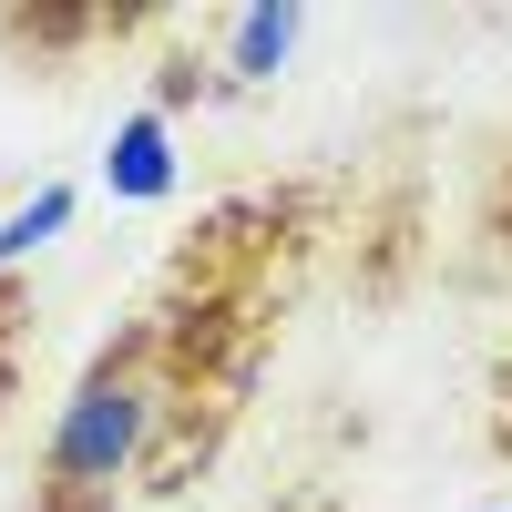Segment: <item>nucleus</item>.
<instances>
[{
	"instance_id": "f257e3e1",
	"label": "nucleus",
	"mask_w": 512,
	"mask_h": 512,
	"mask_svg": "<svg viewBox=\"0 0 512 512\" xmlns=\"http://www.w3.org/2000/svg\"><path fill=\"white\" fill-rule=\"evenodd\" d=\"M338 226H349V175H267L195 205V226L164 236L154 277L134 287L154 349V441L134 502H175L236 451Z\"/></svg>"
},
{
	"instance_id": "f03ea898",
	"label": "nucleus",
	"mask_w": 512,
	"mask_h": 512,
	"mask_svg": "<svg viewBox=\"0 0 512 512\" xmlns=\"http://www.w3.org/2000/svg\"><path fill=\"white\" fill-rule=\"evenodd\" d=\"M144 441H154V349H144V318L123 308L93 338V359L72 369L62 420H52V441H41V472H31L21 512H134Z\"/></svg>"
},
{
	"instance_id": "7ed1b4c3",
	"label": "nucleus",
	"mask_w": 512,
	"mask_h": 512,
	"mask_svg": "<svg viewBox=\"0 0 512 512\" xmlns=\"http://www.w3.org/2000/svg\"><path fill=\"white\" fill-rule=\"evenodd\" d=\"M359 236V297H400L420 277V256H431V195H420V175L400 164V175H349V226Z\"/></svg>"
},
{
	"instance_id": "20e7f679",
	"label": "nucleus",
	"mask_w": 512,
	"mask_h": 512,
	"mask_svg": "<svg viewBox=\"0 0 512 512\" xmlns=\"http://www.w3.org/2000/svg\"><path fill=\"white\" fill-rule=\"evenodd\" d=\"M144 31H175L164 11H0V52L31 62V72H62L82 52H123V41H144Z\"/></svg>"
},
{
	"instance_id": "39448f33",
	"label": "nucleus",
	"mask_w": 512,
	"mask_h": 512,
	"mask_svg": "<svg viewBox=\"0 0 512 512\" xmlns=\"http://www.w3.org/2000/svg\"><path fill=\"white\" fill-rule=\"evenodd\" d=\"M472 246L512 267V134H492V154L472 164Z\"/></svg>"
},
{
	"instance_id": "423d86ee",
	"label": "nucleus",
	"mask_w": 512,
	"mask_h": 512,
	"mask_svg": "<svg viewBox=\"0 0 512 512\" xmlns=\"http://www.w3.org/2000/svg\"><path fill=\"white\" fill-rule=\"evenodd\" d=\"M205 31L236 52V72H267V62H287V41L308 21H297V11H236V21H205Z\"/></svg>"
},
{
	"instance_id": "0eeeda50",
	"label": "nucleus",
	"mask_w": 512,
	"mask_h": 512,
	"mask_svg": "<svg viewBox=\"0 0 512 512\" xmlns=\"http://www.w3.org/2000/svg\"><path fill=\"white\" fill-rule=\"evenodd\" d=\"M72 226V185H41L21 216H0V267H11V256H31V246H52Z\"/></svg>"
},
{
	"instance_id": "6e6552de",
	"label": "nucleus",
	"mask_w": 512,
	"mask_h": 512,
	"mask_svg": "<svg viewBox=\"0 0 512 512\" xmlns=\"http://www.w3.org/2000/svg\"><path fill=\"white\" fill-rule=\"evenodd\" d=\"M154 185H164V113H134L113 154V195H154Z\"/></svg>"
},
{
	"instance_id": "1a4fd4ad",
	"label": "nucleus",
	"mask_w": 512,
	"mask_h": 512,
	"mask_svg": "<svg viewBox=\"0 0 512 512\" xmlns=\"http://www.w3.org/2000/svg\"><path fill=\"white\" fill-rule=\"evenodd\" d=\"M21 349H31V287L0 277V410H11V390H21Z\"/></svg>"
},
{
	"instance_id": "9d476101",
	"label": "nucleus",
	"mask_w": 512,
	"mask_h": 512,
	"mask_svg": "<svg viewBox=\"0 0 512 512\" xmlns=\"http://www.w3.org/2000/svg\"><path fill=\"white\" fill-rule=\"evenodd\" d=\"M482 451H492V461H512V328H502L492 379H482Z\"/></svg>"
},
{
	"instance_id": "9b49d317",
	"label": "nucleus",
	"mask_w": 512,
	"mask_h": 512,
	"mask_svg": "<svg viewBox=\"0 0 512 512\" xmlns=\"http://www.w3.org/2000/svg\"><path fill=\"white\" fill-rule=\"evenodd\" d=\"M267 512H349V492H338V482H297V492H277Z\"/></svg>"
}]
</instances>
